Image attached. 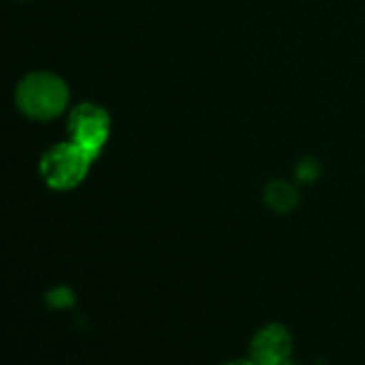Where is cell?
<instances>
[{"instance_id":"6da1fadb","label":"cell","mask_w":365,"mask_h":365,"mask_svg":"<svg viewBox=\"0 0 365 365\" xmlns=\"http://www.w3.org/2000/svg\"><path fill=\"white\" fill-rule=\"evenodd\" d=\"M16 101L26 116L35 120H50L65 110L69 101V88L58 76L39 71L20 82Z\"/></svg>"},{"instance_id":"277c9868","label":"cell","mask_w":365,"mask_h":365,"mask_svg":"<svg viewBox=\"0 0 365 365\" xmlns=\"http://www.w3.org/2000/svg\"><path fill=\"white\" fill-rule=\"evenodd\" d=\"M292 348H294L292 333L284 324L271 322L264 324L260 331H256V335L252 337L250 359L254 365H279L290 361Z\"/></svg>"},{"instance_id":"8992f818","label":"cell","mask_w":365,"mask_h":365,"mask_svg":"<svg viewBox=\"0 0 365 365\" xmlns=\"http://www.w3.org/2000/svg\"><path fill=\"white\" fill-rule=\"evenodd\" d=\"M48 305H50V307H56V309L71 307V305H73V292H71L69 288H54V290L48 294Z\"/></svg>"},{"instance_id":"52a82bcc","label":"cell","mask_w":365,"mask_h":365,"mask_svg":"<svg viewBox=\"0 0 365 365\" xmlns=\"http://www.w3.org/2000/svg\"><path fill=\"white\" fill-rule=\"evenodd\" d=\"M226 365H254V363H252V359L247 356V359H235V361H228Z\"/></svg>"},{"instance_id":"5b68a950","label":"cell","mask_w":365,"mask_h":365,"mask_svg":"<svg viewBox=\"0 0 365 365\" xmlns=\"http://www.w3.org/2000/svg\"><path fill=\"white\" fill-rule=\"evenodd\" d=\"M267 202L282 213H288L297 207V194L290 185L286 182H273V185L267 190Z\"/></svg>"},{"instance_id":"3957f363","label":"cell","mask_w":365,"mask_h":365,"mask_svg":"<svg viewBox=\"0 0 365 365\" xmlns=\"http://www.w3.org/2000/svg\"><path fill=\"white\" fill-rule=\"evenodd\" d=\"M69 135H71V142H76L78 146H82L97 159L110 135L108 112L95 103L76 106L69 114Z\"/></svg>"},{"instance_id":"7a4b0ae2","label":"cell","mask_w":365,"mask_h":365,"mask_svg":"<svg viewBox=\"0 0 365 365\" xmlns=\"http://www.w3.org/2000/svg\"><path fill=\"white\" fill-rule=\"evenodd\" d=\"M95 157L78 146L76 142H65L52 146L41 159V174L54 190H71L84 180Z\"/></svg>"}]
</instances>
